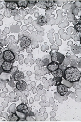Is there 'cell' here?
<instances>
[{
	"label": "cell",
	"instance_id": "obj_1",
	"mask_svg": "<svg viewBox=\"0 0 81 122\" xmlns=\"http://www.w3.org/2000/svg\"><path fill=\"white\" fill-rule=\"evenodd\" d=\"M63 78L71 83L78 82L81 79V72L77 67H68L63 71Z\"/></svg>",
	"mask_w": 81,
	"mask_h": 122
},
{
	"label": "cell",
	"instance_id": "obj_5",
	"mask_svg": "<svg viewBox=\"0 0 81 122\" xmlns=\"http://www.w3.org/2000/svg\"><path fill=\"white\" fill-rule=\"evenodd\" d=\"M20 46L23 49H26L29 46L32 41L31 39L26 36L22 37L19 40Z\"/></svg>",
	"mask_w": 81,
	"mask_h": 122
},
{
	"label": "cell",
	"instance_id": "obj_2",
	"mask_svg": "<svg viewBox=\"0 0 81 122\" xmlns=\"http://www.w3.org/2000/svg\"><path fill=\"white\" fill-rule=\"evenodd\" d=\"M65 59L64 55L58 52L53 53L51 57V61L57 63L59 65H62Z\"/></svg>",
	"mask_w": 81,
	"mask_h": 122
},
{
	"label": "cell",
	"instance_id": "obj_26",
	"mask_svg": "<svg viewBox=\"0 0 81 122\" xmlns=\"http://www.w3.org/2000/svg\"><path fill=\"white\" fill-rule=\"evenodd\" d=\"M3 70H2V69L0 68V75L1 73L3 72Z\"/></svg>",
	"mask_w": 81,
	"mask_h": 122
},
{
	"label": "cell",
	"instance_id": "obj_3",
	"mask_svg": "<svg viewBox=\"0 0 81 122\" xmlns=\"http://www.w3.org/2000/svg\"><path fill=\"white\" fill-rule=\"evenodd\" d=\"M55 3L53 1H39L36 5L38 7L47 10L52 7Z\"/></svg>",
	"mask_w": 81,
	"mask_h": 122
},
{
	"label": "cell",
	"instance_id": "obj_22",
	"mask_svg": "<svg viewBox=\"0 0 81 122\" xmlns=\"http://www.w3.org/2000/svg\"><path fill=\"white\" fill-rule=\"evenodd\" d=\"M42 61L44 65L46 66L50 63V60L49 58L47 57H44L43 58H42Z\"/></svg>",
	"mask_w": 81,
	"mask_h": 122
},
{
	"label": "cell",
	"instance_id": "obj_20",
	"mask_svg": "<svg viewBox=\"0 0 81 122\" xmlns=\"http://www.w3.org/2000/svg\"><path fill=\"white\" fill-rule=\"evenodd\" d=\"M9 79L5 81L0 80V90L5 87L6 86V83L9 82Z\"/></svg>",
	"mask_w": 81,
	"mask_h": 122
},
{
	"label": "cell",
	"instance_id": "obj_7",
	"mask_svg": "<svg viewBox=\"0 0 81 122\" xmlns=\"http://www.w3.org/2000/svg\"><path fill=\"white\" fill-rule=\"evenodd\" d=\"M57 92L60 96H64L68 92V89L67 86L62 84H61L57 87Z\"/></svg>",
	"mask_w": 81,
	"mask_h": 122
},
{
	"label": "cell",
	"instance_id": "obj_19",
	"mask_svg": "<svg viewBox=\"0 0 81 122\" xmlns=\"http://www.w3.org/2000/svg\"><path fill=\"white\" fill-rule=\"evenodd\" d=\"M37 1H28V6L30 9H32L33 6L36 5Z\"/></svg>",
	"mask_w": 81,
	"mask_h": 122
},
{
	"label": "cell",
	"instance_id": "obj_15",
	"mask_svg": "<svg viewBox=\"0 0 81 122\" xmlns=\"http://www.w3.org/2000/svg\"><path fill=\"white\" fill-rule=\"evenodd\" d=\"M17 7L18 8L20 7L25 9L27 8L28 4V1H17Z\"/></svg>",
	"mask_w": 81,
	"mask_h": 122
},
{
	"label": "cell",
	"instance_id": "obj_24",
	"mask_svg": "<svg viewBox=\"0 0 81 122\" xmlns=\"http://www.w3.org/2000/svg\"><path fill=\"white\" fill-rule=\"evenodd\" d=\"M3 92H5L6 93H8V89H7V88H5V87H4V88H3Z\"/></svg>",
	"mask_w": 81,
	"mask_h": 122
},
{
	"label": "cell",
	"instance_id": "obj_27",
	"mask_svg": "<svg viewBox=\"0 0 81 122\" xmlns=\"http://www.w3.org/2000/svg\"><path fill=\"white\" fill-rule=\"evenodd\" d=\"M0 68H1L0 67Z\"/></svg>",
	"mask_w": 81,
	"mask_h": 122
},
{
	"label": "cell",
	"instance_id": "obj_14",
	"mask_svg": "<svg viewBox=\"0 0 81 122\" xmlns=\"http://www.w3.org/2000/svg\"><path fill=\"white\" fill-rule=\"evenodd\" d=\"M20 118L16 112L12 113L8 117V121L11 122H18L20 121Z\"/></svg>",
	"mask_w": 81,
	"mask_h": 122
},
{
	"label": "cell",
	"instance_id": "obj_11",
	"mask_svg": "<svg viewBox=\"0 0 81 122\" xmlns=\"http://www.w3.org/2000/svg\"><path fill=\"white\" fill-rule=\"evenodd\" d=\"M60 65L55 62H51L47 66V68L51 72H54L59 68Z\"/></svg>",
	"mask_w": 81,
	"mask_h": 122
},
{
	"label": "cell",
	"instance_id": "obj_21",
	"mask_svg": "<svg viewBox=\"0 0 81 122\" xmlns=\"http://www.w3.org/2000/svg\"><path fill=\"white\" fill-rule=\"evenodd\" d=\"M74 28L77 32H81V20L78 22V23L76 24L74 26Z\"/></svg>",
	"mask_w": 81,
	"mask_h": 122
},
{
	"label": "cell",
	"instance_id": "obj_17",
	"mask_svg": "<svg viewBox=\"0 0 81 122\" xmlns=\"http://www.w3.org/2000/svg\"><path fill=\"white\" fill-rule=\"evenodd\" d=\"M53 81L54 83V86L57 87L59 85L62 83L63 80L62 78H54L53 79Z\"/></svg>",
	"mask_w": 81,
	"mask_h": 122
},
{
	"label": "cell",
	"instance_id": "obj_13",
	"mask_svg": "<svg viewBox=\"0 0 81 122\" xmlns=\"http://www.w3.org/2000/svg\"><path fill=\"white\" fill-rule=\"evenodd\" d=\"M55 78H62L63 76V71L62 69L59 68L58 69L54 72H51Z\"/></svg>",
	"mask_w": 81,
	"mask_h": 122
},
{
	"label": "cell",
	"instance_id": "obj_9",
	"mask_svg": "<svg viewBox=\"0 0 81 122\" xmlns=\"http://www.w3.org/2000/svg\"><path fill=\"white\" fill-rule=\"evenodd\" d=\"M17 111L22 113L27 114L29 112V109L27 106L24 103H21L17 107Z\"/></svg>",
	"mask_w": 81,
	"mask_h": 122
},
{
	"label": "cell",
	"instance_id": "obj_12",
	"mask_svg": "<svg viewBox=\"0 0 81 122\" xmlns=\"http://www.w3.org/2000/svg\"><path fill=\"white\" fill-rule=\"evenodd\" d=\"M47 18L43 15L39 16L37 20V24L40 26L45 25L47 24Z\"/></svg>",
	"mask_w": 81,
	"mask_h": 122
},
{
	"label": "cell",
	"instance_id": "obj_25",
	"mask_svg": "<svg viewBox=\"0 0 81 122\" xmlns=\"http://www.w3.org/2000/svg\"><path fill=\"white\" fill-rule=\"evenodd\" d=\"M1 96V97H5L6 96V94L5 93H1L0 94Z\"/></svg>",
	"mask_w": 81,
	"mask_h": 122
},
{
	"label": "cell",
	"instance_id": "obj_10",
	"mask_svg": "<svg viewBox=\"0 0 81 122\" xmlns=\"http://www.w3.org/2000/svg\"><path fill=\"white\" fill-rule=\"evenodd\" d=\"M27 86L26 81L21 80L18 81L16 84V89L20 91H22L26 89Z\"/></svg>",
	"mask_w": 81,
	"mask_h": 122
},
{
	"label": "cell",
	"instance_id": "obj_6",
	"mask_svg": "<svg viewBox=\"0 0 81 122\" xmlns=\"http://www.w3.org/2000/svg\"><path fill=\"white\" fill-rule=\"evenodd\" d=\"M14 62L4 61L1 66V68L3 71L10 73L13 67Z\"/></svg>",
	"mask_w": 81,
	"mask_h": 122
},
{
	"label": "cell",
	"instance_id": "obj_4",
	"mask_svg": "<svg viewBox=\"0 0 81 122\" xmlns=\"http://www.w3.org/2000/svg\"><path fill=\"white\" fill-rule=\"evenodd\" d=\"M15 58L14 54L11 51L7 50L3 52V58L4 61H14Z\"/></svg>",
	"mask_w": 81,
	"mask_h": 122
},
{
	"label": "cell",
	"instance_id": "obj_8",
	"mask_svg": "<svg viewBox=\"0 0 81 122\" xmlns=\"http://www.w3.org/2000/svg\"><path fill=\"white\" fill-rule=\"evenodd\" d=\"M12 80L18 81L23 80L25 78L24 73L21 71H17L12 75Z\"/></svg>",
	"mask_w": 81,
	"mask_h": 122
},
{
	"label": "cell",
	"instance_id": "obj_18",
	"mask_svg": "<svg viewBox=\"0 0 81 122\" xmlns=\"http://www.w3.org/2000/svg\"><path fill=\"white\" fill-rule=\"evenodd\" d=\"M10 3L9 8L12 10H14L16 9L17 6V1H11L9 2Z\"/></svg>",
	"mask_w": 81,
	"mask_h": 122
},
{
	"label": "cell",
	"instance_id": "obj_23",
	"mask_svg": "<svg viewBox=\"0 0 81 122\" xmlns=\"http://www.w3.org/2000/svg\"><path fill=\"white\" fill-rule=\"evenodd\" d=\"M3 49H3V47L2 46H0V56L1 55L2 53H3Z\"/></svg>",
	"mask_w": 81,
	"mask_h": 122
},
{
	"label": "cell",
	"instance_id": "obj_16",
	"mask_svg": "<svg viewBox=\"0 0 81 122\" xmlns=\"http://www.w3.org/2000/svg\"><path fill=\"white\" fill-rule=\"evenodd\" d=\"M10 73L5 72H2L0 75V79L1 80L5 81L8 80L10 77Z\"/></svg>",
	"mask_w": 81,
	"mask_h": 122
}]
</instances>
